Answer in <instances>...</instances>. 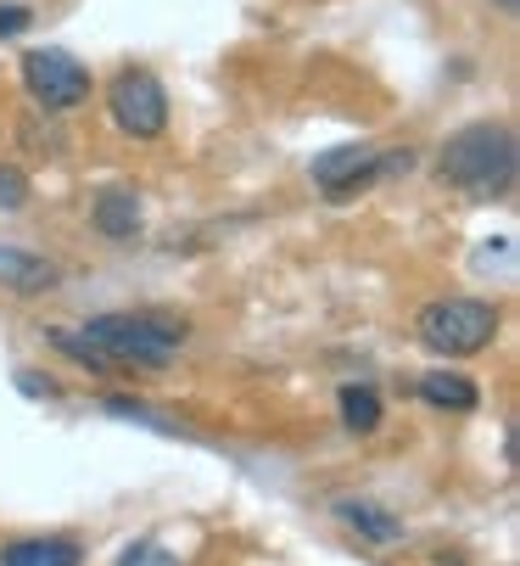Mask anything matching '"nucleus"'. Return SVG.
I'll return each instance as SVG.
<instances>
[{
  "instance_id": "20e7f679",
  "label": "nucleus",
  "mask_w": 520,
  "mask_h": 566,
  "mask_svg": "<svg viewBox=\"0 0 520 566\" xmlns=\"http://www.w3.org/2000/svg\"><path fill=\"white\" fill-rule=\"evenodd\" d=\"M107 113L129 140H157L168 129V91L162 78L146 67H124L113 85H107Z\"/></svg>"
},
{
  "instance_id": "9b49d317",
  "label": "nucleus",
  "mask_w": 520,
  "mask_h": 566,
  "mask_svg": "<svg viewBox=\"0 0 520 566\" xmlns=\"http://www.w3.org/2000/svg\"><path fill=\"white\" fill-rule=\"evenodd\" d=\"M336 511H341V522H347V527L364 533L370 544H392V538H403V522H397V516H386V511H381V505H370V500H341Z\"/></svg>"
},
{
  "instance_id": "1a4fd4ad",
  "label": "nucleus",
  "mask_w": 520,
  "mask_h": 566,
  "mask_svg": "<svg viewBox=\"0 0 520 566\" xmlns=\"http://www.w3.org/2000/svg\"><path fill=\"white\" fill-rule=\"evenodd\" d=\"M91 219H96V230H102L107 241H129V235L140 230V197H135V191H124V186H113V191H102V197H96Z\"/></svg>"
},
{
  "instance_id": "4468645a",
  "label": "nucleus",
  "mask_w": 520,
  "mask_h": 566,
  "mask_svg": "<svg viewBox=\"0 0 520 566\" xmlns=\"http://www.w3.org/2000/svg\"><path fill=\"white\" fill-rule=\"evenodd\" d=\"M23 202H29V175H23V169H12V164H0V208L18 213Z\"/></svg>"
},
{
  "instance_id": "f03ea898",
  "label": "nucleus",
  "mask_w": 520,
  "mask_h": 566,
  "mask_svg": "<svg viewBox=\"0 0 520 566\" xmlns=\"http://www.w3.org/2000/svg\"><path fill=\"white\" fill-rule=\"evenodd\" d=\"M113 365H168L173 354L185 348V319H168V314H96L91 326H84Z\"/></svg>"
},
{
  "instance_id": "a211bd4d",
  "label": "nucleus",
  "mask_w": 520,
  "mask_h": 566,
  "mask_svg": "<svg viewBox=\"0 0 520 566\" xmlns=\"http://www.w3.org/2000/svg\"><path fill=\"white\" fill-rule=\"evenodd\" d=\"M498 7H514V0H498Z\"/></svg>"
},
{
  "instance_id": "7ed1b4c3",
  "label": "nucleus",
  "mask_w": 520,
  "mask_h": 566,
  "mask_svg": "<svg viewBox=\"0 0 520 566\" xmlns=\"http://www.w3.org/2000/svg\"><path fill=\"white\" fill-rule=\"evenodd\" d=\"M414 332H420V343H425L431 354L470 359V354L492 348V337H498V308L481 303V297H437V303L420 308Z\"/></svg>"
},
{
  "instance_id": "f257e3e1",
  "label": "nucleus",
  "mask_w": 520,
  "mask_h": 566,
  "mask_svg": "<svg viewBox=\"0 0 520 566\" xmlns=\"http://www.w3.org/2000/svg\"><path fill=\"white\" fill-rule=\"evenodd\" d=\"M443 180L476 202H492L514 186V129L509 124H470L443 146Z\"/></svg>"
},
{
  "instance_id": "2eb2a0df",
  "label": "nucleus",
  "mask_w": 520,
  "mask_h": 566,
  "mask_svg": "<svg viewBox=\"0 0 520 566\" xmlns=\"http://www.w3.org/2000/svg\"><path fill=\"white\" fill-rule=\"evenodd\" d=\"M118 566H180V555H168L162 544H129L118 555Z\"/></svg>"
},
{
  "instance_id": "39448f33",
  "label": "nucleus",
  "mask_w": 520,
  "mask_h": 566,
  "mask_svg": "<svg viewBox=\"0 0 520 566\" xmlns=\"http://www.w3.org/2000/svg\"><path fill=\"white\" fill-rule=\"evenodd\" d=\"M23 85L40 102V113L62 118L78 102H91V67H84L78 56H67V51H29L23 56Z\"/></svg>"
},
{
  "instance_id": "f3484780",
  "label": "nucleus",
  "mask_w": 520,
  "mask_h": 566,
  "mask_svg": "<svg viewBox=\"0 0 520 566\" xmlns=\"http://www.w3.org/2000/svg\"><path fill=\"white\" fill-rule=\"evenodd\" d=\"M18 387H23L29 398H56V387H51V381H40V370H18Z\"/></svg>"
},
{
  "instance_id": "dca6fc26",
  "label": "nucleus",
  "mask_w": 520,
  "mask_h": 566,
  "mask_svg": "<svg viewBox=\"0 0 520 566\" xmlns=\"http://www.w3.org/2000/svg\"><path fill=\"white\" fill-rule=\"evenodd\" d=\"M34 23V12L29 7H0V40H12V34H23Z\"/></svg>"
},
{
  "instance_id": "f8f14e48",
  "label": "nucleus",
  "mask_w": 520,
  "mask_h": 566,
  "mask_svg": "<svg viewBox=\"0 0 520 566\" xmlns=\"http://www.w3.org/2000/svg\"><path fill=\"white\" fill-rule=\"evenodd\" d=\"M336 403H341V427H347V432L370 438V432L381 427V398H375V387H359V381H347Z\"/></svg>"
},
{
  "instance_id": "ddd939ff",
  "label": "nucleus",
  "mask_w": 520,
  "mask_h": 566,
  "mask_svg": "<svg viewBox=\"0 0 520 566\" xmlns=\"http://www.w3.org/2000/svg\"><path fill=\"white\" fill-rule=\"evenodd\" d=\"M51 343L73 359V365H84V370H96V376H107V370H118L91 337H84V332H67V326H51Z\"/></svg>"
},
{
  "instance_id": "423d86ee",
  "label": "nucleus",
  "mask_w": 520,
  "mask_h": 566,
  "mask_svg": "<svg viewBox=\"0 0 520 566\" xmlns=\"http://www.w3.org/2000/svg\"><path fill=\"white\" fill-rule=\"evenodd\" d=\"M381 180V151L375 146H336L314 164V186L330 202H353L359 191H370Z\"/></svg>"
},
{
  "instance_id": "0eeeda50",
  "label": "nucleus",
  "mask_w": 520,
  "mask_h": 566,
  "mask_svg": "<svg viewBox=\"0 0 520 566\" xmlns=\"http://www.w3.org/2000/svg\"><path fill=\"white\" fill-rule=\"evenodd\" d=\"M0 286H12V292H23V297L51 292V286H56V264H51V259H40V253L0 248Z\"/></svg>"
},
{
  "instance_id": "6e6552de",
  "label": "nucleus",
  "mask_w": 520,
  "mask_h": 566,
  "mask_svg": "<svg viewBox=\"0 0 520 566\" xmlns=\"http://www.w3.org/2000/svg\"><path fill=\"white\" fill-rule=\"evenodd\" d=\"M420 398L431 403V410H459V416H470L476 403H481L476 381L459 376V370H425L420 376Z\"/></svg>"
},
{
  "instance_id": "9d476101",
  "label": "nucleus",
  "mask_w": 520,
  "mask_h": 566,
  "mask_svg": "<svg viewBox=\"0 0 520 566\" xmlns=\"http://www.w3.org/2000/svg\"><path fill=\"white\" fill-rule=\"evenodd\" d=\"M78 555L73 538H18L0 549V566H78Z\"/></svg>"
}]
</instances>
